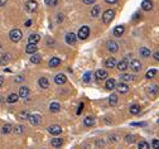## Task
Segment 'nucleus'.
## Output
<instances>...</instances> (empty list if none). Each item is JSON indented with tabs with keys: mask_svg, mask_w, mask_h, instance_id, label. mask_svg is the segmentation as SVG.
Returning a JSON list of instances; mask_svg holds the SVG:
<instances>
[{
	"mask_svg": "<svg viewBox=\"0 0 159 149\" xmlns=\"http://www.w3.org/2000/svg\"><path fill=\"white\" fill-rule=\"evenodd\" d=\"M9 38H10L11 42L17 43L19 42L20 39L23 38V33L20 29H13V30H10V33H9Z\"/></svg>",
	"mask_w": 159,
	"mask_h": 149,
	"instance_id": "obj_1",
	"label": "nucleus"
},
{
	"mask_svg": "<svg viewBox=\"0 0 159 149\" xmlns=\"http://www.w3.org/2000/svg\"><path fill=\"white\" fill-rule=\"evenodd\" d=\"M114 17H115V11L114 9H107L104 13V15H102V22L105 23V24H110L111 23V20L114 19Z\"/></svg>",
	"mask_w": 159,
	"mask_h": 149,
	"instance_id": "obj_2",
	"label": "nucleus"
},
{
	"mask_svg": "<svg viewBox=\"0 0 159 149\" xmlns=\"http://www.w3.org/2000/svg\"><path fill=\"white\" fill-rule=\"evenodd\" d=\"M25 8H27V11L34 13V11H37V9H38V3L35 1V0H28V1L25 3Z\"/></svg>",
	"mask_w": 159,
	"mask_h": 149,
	"instance_id": "obj_3",
	"label": "nucleus"
},
{
	"mask_svg": "<svg viewBox=\"0 0 159 149\" xmlns=\"http://www.w3.org/2000/svg\"><path fill=\"white\" fill-rule=\"evenodd\" d=\"M88 36H90V28H88L87 25H83V27L80 28L78 34H77V37L80 39H86Z\"/></svg>",
	"mask_w": 159,
	"mask_h": 149,
	"instance_id": "obj_4",
	"label": "nucleus"
},
{
	"mask_svg": "<svg viewBox=\"0 0 159 149\" xmlns=\"http://www.w3.org/2000/svg\"><path fill=\"white\" fill-rule=\"evenodd\" d=\"M107 72L105 71V70H97L95 72V78L97 81H102V80H106L107 78Z\"/></svg>",
	"mask_w": 159,
	"mask_h": 149,
	"instance_id": "obj_5",
	"label": "nucleus"
},
{
	"mask_svg": "<svg viewBox=\"0 0 159 149\" xmlns=\"http://www.w3.org/2000/svg\"><path fill=\"white\" fill-rule=\"evenodd\" d=\"M129 66H130L131 71H134V72L141 71V63H140V61H138V60H132Z\"/></svg>",
	"mask_w": 159,
	"mask_h": 149,
	"instance_id": "obj_6",
	"label": "nucleus"
},
{
	"mask_svg": "<svg viewBox=\"0 0 159 149\" xmlns=\"http://www.w3.org/2000/svg\"><path fill=\"white\" fill-rule=\"evenodd\" d=\"M48 133L52 135H60L62 133V128L60 125H51V126H48Z\"/></svg>",
	"mask_w": 159,
	"mask_h": 149,
	"instance_id": "obj_7",
	"label": "nucleus"
},
{
	"mask_svg": "<svg viewBox=\"0 0 159 149\" xmlns=\"http://www.w3.org/2000/svg\"><path fill=\"white\" fill-rule=\"evenodd\" d=\"M106 48L110 52L115 53V52H117V49H119V44H117L116 42H114V40H109V42L106 43Z\"/></svg>",
	"mask_w": 159,
	"mask_h": 149,
	"instance_id": "obj_8",
	"label": "nucleus"
},
{
	"mask_svg": "<svg viewBox=\"0 0 159 149\" xmlns=\"http://www.w3.org/2000/svg\"><path fill=\"white\" fill-rule=\"evenodd\" d=\"M40 115L39 114H30V116H29V123H30L32 125H38L40 123Z\"/></svg>",
	"mask_w": 159,
	"mask_h": 149,
	"instance_id": "obj_9",
	"label": "nucleus"
},
{
	"mask_svg": "<svg viewBox=\"0 0 159 149\" xmlns=\"http://www.w3.org/2000/svg\"><path fill=\"white\" fill-rule=\"evenodd\" d=\"M159 92V86L158 85H152L150 87H148V95L150 97H155Z\"/></svg>",
	"mask_w": 159,
	"mask_h": 149,
	"instance_id": "obj_10",
	"label": "nucleus"
},
{
	"mask_svg": "<svg viewBox=\"0 0 159 149\" xmlns=\"http://www.w3.org/2000/svg\"><path fill=\"white\" fill-rule=\"evenodd\" d=\"M76 40H77V38H76V34L75 33H67L66 34V42H67V44H70V46H73L76 43Z\"/></svg>",
	"mask_w": 159,
	"mask_h": 149,
	"instance_id": "obj_11",
	"label": "nucleus"
},
{
	"mask_svg": "<svg viewBox=\"0 0 159 149\" xmlns=\"http://www.w3.org/2000/svg\"><path fill=\"white\" fill-rule=\"evenodd\" d=\"M54 82L57 85H63V83L67 82V77L63 74H58V75H56V77H54Z\"/></svg>",
	"mask_w": 159,
	"mask_h": 149,
	"instance_id": "obj_12",
	"label": "nucleus"
},
{
	"mask_svg": "<svg viewBox=\"0 0 159 149\" xmlns=\"http://www.w3.org/2000/svg\"><path fill=\"white\" fill-rule=\"evenodd\" d=\"M104 65L106 68H114L115 66H116V60H115L114 57H110V58H106Z\"/></svg>",
	"mask_w": 159,
	"mask_h": 149,
	"instance_id": "obj_13",
	"label": "nucleus"
},
{
	"mask_svg": "<svg viewBox=\"0 0 159 149\" xmlns=\"http://www.w3.org/2000/svg\"><path fill=\"white\" fill-rule=\"evenodd\" d=\"M116 67H117V70H119L120 72H124V71H126V70H128L129 63H128V61H126V60H123V61H120L119 63H116Z\"/></svg>",
	"mask_w": 159,
	"mask_h": 149,
	"instance_id": "obj_14",
	"label": "nucleus"
},
{
	"mask_svg": "<svg viewBox=\"0 0 159 149\" xmlns=\"http://www.w3.org/2000/svg\"><path fill=\"white\" fill-rule=\"evenodd\" d=\"M40 40V36L39 34H30L28 38V44H37L38 42Z\"/></svg>",
	"mask_w": 159,
	"mask_h": 149,
	"instance_id": "obj_15",
	"label": "nucleus"
},
{
	"mask_svg": "<svg viewBox=\"0 0 159 149\" xmlns=\"http://www.w3.org/2000/svg\"><path fill=\"white\" fill-rule=\"evenodd\" d=\"M29 89L28 87H25V86H23V87H20L19 89V97H22V99H27L29 96Z\"/></svg>",
	"mask_w": 159,
	"mask_h": 149,
	"instance_id": "obj_16",
	"label": "nucleus"
},
{
	"mask_svg": "<svg viewBox=\"0 0 159 149\" xmlns=\"http://www.w3.org/2000/svg\"><path fill=\"white\" fill-rule=\"evenodd\" d=\"M124 32H125V28H124V25H117V27L114 28V36L115 37H120L124 34Z\"/></svg>",
	"mask_w": 159,
	"mask_h": 149,
	"instance_id": "obj_17",
	"label": "nucleus"
},
{
	"mask_svg": "<svg viewBox=\"0 0 159 149\" xmlns=\"http://www.w3.org/2000/svg\"><path fill=\"white\" fill-rule=\"evenodd\" d=\"M141 8H143L145 11H149L153 9V3L150 1V0H144L143 3H141Z\"/></svg>",
	"mask_w": 159,
	"mask_h": 149,
	"instance_id": "obj_18",
	"label": "nucleus"
},
{
	"mask_svg": "<svg viewBox=\"0 0 159 149\" xmlns=\"http://www.w3.org/2000/svg\"><path fill=\"white\" fill-rule=\"evenodd\" d=\"M116 89H117V91H119L120 93H125V92L129 91V86L126 83H124V82H120L116 86Z\"/></svg>",
	"mask_w": 159,
	"mask_h": 149,
	"instance_id": "obj_19",
	"label": "nucleus"
},
{
	"mask_svg": "<svg viewBox=\"0 0 159 149\" xmlns=\"http://www.w3.org/2000/svg\"><path fill=\"white\" fill-rule=\"evenodd\" d=\"M37 51H38L37 44H28V46H27V48H25V52L28 54H34Z\"/></svg>",
	"mask_w": 159,
	"mask_h": 149,
	"instance_id": "obj_20",
	"label": "nucleus"
},
{
	"mask_svg": "<svg viewBox=\"0 0 159 149\" xmlns=\"http://www.w3.org/2000/svg\"><path fill=\"white\" fill-rule=\"evenodd\" d=\"M18 99H19V95H17V93H10V95L7 97V103L8 104H14L18 101Z\"/></svg>",
	"mask_w": 159,
	"mask_h": 149,
	"instance_id": "obj_21",
	"label": "nucleus"
},
{
	"mask_svg": "<svg viewBox=\"0 0 159 149\" xmlns=\"http://www.w3.org/2000/svg\"><path fill=\"white\" fill-rule=\"evenodd\" d=\"M38 83H39V86L42 87V89H48V87H49V81H48V78H46V77L39 78Z\"/></svg>",
	"mask_w": 159,
	"mask_h": 149,
	"instance_id": "obj_22",
	"label": "nucleus"
},
{
	"mask_svg": "<svg viewBox=\"0 0 159 149\" xmlns=\"http://www.w3.org/2000/svg\"><path fill=\"white\" fill-rule=\"evenodd\" d=\"M100 11H101V8H100V5H96V7H93L92 9H91V17H93V18H97V17H100Z\"/></svg>",
	"mask_w": 159,
	"mask_h": 149,
	"instance_id": "obj_23",
	"label": "nucleus"
},
{
	"mask_svg": "<svg viewBox=\"0 0 159 149\" xmlns=\"http://www.w3.org/2000/svg\"><path fill=\"white\" fill-rule=\"evenodd\" d=\"M10 61V54L9 53H5V54H3L1 57H0V66H4V65H7V63Z\"/></svg>",
	"mask_w": 159,
	"mask_h": 149,
	"instance_id": "obj_24",
	"label": "nucleus"
},
{
	"mask_svg": "<svg viewBox=\"0 0 159 149\" xmlns=\"http://www.w3.org/2000/svg\"><path fill=\"white\" fill-rule=\"evenodd\" d=\"M105 87H106V90H114L115 89V80L114 78H109V80H106Z\"/></svg>",
	"mask_w": 159,
	"mask_h": 149,
	"instance_id": "obj_25",
	"label": "nucleus"
},
{
	"mask_svg": "<svg viewBox=\"0 0 159 149\" xmlns=\"http://www.w3.org/2000/svg\"><path fill=\"white\" fill-rule=\"evenodd\" d=\"M60 109H61V106H60V103H52L51 105H49V110H51V113H58L60 111Z\"/></svg>",
	"mask_w": 159,
	"mask_h": 149,
	"instance_id": "obj_26",
	"label": "nucleus"
},
{
	"mask_svg": "<svg viewBox=\"0 0 159 149\" xmlns=\"http://www.w3.org/2000/svg\"><path fill=\"white\" fill-rule=\"evenodd\" d=\"M129 110H130V114H132V115H138L140 113V106L138 104H134V105H131Z\"/></svg>",
	"mask_w": 159,
	"mask_h": 149,
	"instance_id": "obj_27",
	"label": "nucleus"
},
{
	"mask_svg": "<svg viewBox=\"0 0 159 149\" xmlns=\"http://www.w3.org/2000/svg\"><path fill=\"white\" fill-rule=\"evenodd\" d=\"M62 144H63V139H61V138L52 139V145L54 148H60V147H62Z\"/></svg>",
	"mask_w": 159,
	"mask_h": 149,
	"instance_id": "obj_28",
	"label": "nucleus"
},
{
	"mask_svg": "<svg viewBox=\"0 0 159 149\" xmlns=\"http://www.w3.org/2000/svg\"><path fill=\"white\" fill-rule=\"evenodd\" d=\"M13 131V125L11 124H5L4 126L1 128V133L3 134H9V133H11Z\"/></svg>",
	"mask_w": 159,
	"mask_h": 149,
	"instance_id": "obj_29",
	"label": "nucleus"
},
{
	"mask_svg": "<svg viewBox=\"0 0 159 149\" xmlns=\"http://www.w3.org/2000/svg\"><path fill=\"white\" fill-rule=\"evenodd\" d=\"M60 63H61V60L60 58H57V57H53L51 58V61H49V67H57V66H60Z\"/></svg>",
	"mask_w": 159,
	"mask_h": 149,
	"instance_id": "obj_30",
	"label": "nucleus"
},
{
	"mask_svg": "<svg viewBox=\"0 0 159 149\" xmlns=\"http://www.w3.org/2000/svg\"><path fill=\"white\" fill-rule=\"evenodd\" d=\"M140 56L144 57V58L150 57V49H149V48H145V47L140 48Z\"/></svg>",
	"mask_w": 159,
	"mask_h": 149,
	"instance_id": "obj_31",
	"label": "nucleus"
},
{
	"mask_svg": "<svg viewBox=\"0 0 159 149\" xmlns=\"http://www.w3.org/2000/svg\"><path fill=\"white\" fill-rule=\"evenodd\" d=\"M83 123H85L86 126H93V125H95V119H93L92 116H87V118L83 120Z\"/></svg>",
	"mask_w": 159,
	"mask_h": 149,
	"instance_id": "obj_32",
	"label": "nucleus"
},
{
	"mask_svg": "<svg viewBox=\"0 0 159 149\" xmlns=\"http://www.w3.org/2000/svg\"><path fill=\"white\" fill-rule=\"evenodd\" d=\"M24 130H25V128H24V125H17V126H14V129H13V131L15 134H23L24 133Z\"/></svg>",
	"mask_w": 159,
	"mask_h": 149,
	"instance_id": "obj_33",
	"label": "nucleus"
},
{
	"mask_svg": "<svg viewBox=\"0 0 159 149\" xmlns=\"http://www.w3.org/2000/svg\"><path fill=\"white\" fill-rule=\"evenodd\" d=\"M109 104H110V106H115V105L117 104V95L113 93V95L109 97Z\"/></svg>",
	"mask_w": 159,
	"mask_h": 149,
	"instance_id": "obj_34",
	"label": "nucleus"
},
{
	"mask_svg": "<svg viewBox=\"0 0 159 149\" xmlns=\"http://www.w3.org/2000/svg\"><path fill=\"white\" fill-rule=\"evenodd\" d=\"M120 80L124 81V82H128V81L134 80V76H131V75H129V74H124V75L120 76Z\"/></svg>",
	"mask_w": 159,
	"mask_h": 149,
	"instance_id": "obj_35",
	"label": "nucleus"
},
{
	"mask_svg": "<svg viewBox=\"0 0 159 149\" xmlns=\"http://www.w3.org/2000/svg\"><path fill=\"white\" fill-rule=\"evenodd\" d=\"M29 116H30V114L28 111H22L19 113V115H18V119H20V120H28Z\"/></svg>",
	"mask_w": 159,
	"mask_h": 149,
	"instance_id": "obj_36",
	"label": "nucleus"
},
{
	"mask_svg": "<svg viewBox=\"0 0 159 149\" xmlns=\"http://www.w3.org/2000/svg\"><path fill=\"white\" fill-rule=\"evenodd\" d=\"M155 75H157V70L152 68V70H149V71L145 74V77H146V78H149V80H150V78H153Z\"/></svg>",
	"mask_w": 159,
	"mask_h": 149,
	"instance_id": "obj_37",
	"label": "nucleus"
},
{
	"mask_svg": "<svg viewBox=\"0 0 159 149\" xmlns=\"http://www.w3.org/2000/svg\"><path fill=\"white\" fill-rule=\"evenodd\" d=\"M138 148H139V149H149L148 142H145V140H141L139 144H138Z\"/></svg>",
	"mask_w": 159,
	"mask_h": 149,
	"instance_id": "obj_38",
	"label": "nucleus"
},
{
	"mask_svg": "<svg viewBox=\"0 0 159 149\" xmlns=\"http://www.w3.org/2000/svg\"><path fill=\"white\" fill-rule=\"evenodd\" d=\"M30 62L32 63H39L40 62V56H38V54H33V56L30 57Z\"/></svg>",
	"mask_w": 159,
	"mask_h": 149,
	"instance_id": "obj_39",
	"label": "nucleus"
},
{
	"mask_svg": "<svg viewBox=\"0 0 159 149\" xmlns=\"http://www.w3.org/2000/svg\"><path fill=\"white\" fill-rule=\"evenodd\" d=\"M125 142L129 143V144H131V143L135 142V136L134 135H130V134H128V135L125 136Z\"/></svg>",
	"mask_w": 159,
	"mask_h": 149,
	"instance_id": "obj_40",
	"label": "nucleus"
},
{
	"mask_svg": "<svg viewBox=\"0 0 159 149\" xmlns=\"http://www.w3.org/2000/svg\"><path fill=\"white\" fill-rule=\"evenodd\" d=\"M91 81V72H86V74L83 75V82H90Z\"/></svg>",
	"mask_w": 159,
	"mask_h": 149,
	"instance_id": "obj_41",
	"label": "nucleus"
},
{
	"mask_svg": "<svg viewBox=\"0 0 159 149\" xmlns=\"http://www.w3.org/2000/svg\"><path fill=\"white\" fill-rule=\"evenodd\" d=\"M46 4L49 5V7H56L58 4V1L57 0H46Z\"/></svg>",
	"mask_w": 159,
	"mask_h": 149,
	"instance_id": "obj_42",
	"label": "nucleus"
},
{
	"mask_svg": "<svg viewBox=\"0 0 159 149\" xmlns=\"http://www.w3.org/2000/svg\"><path fill=\"white\" fill-rule=\"evenodd\" d=\"M152 147L154 149H159V139H154L152 142Z\"/></svg>",
	"mask_w": 159,
	"mask_h": 149,
	"instance_id": "obj_43",
	"label": "nucleus"
},
{
	"mask_svg": "<svg viewBox=\"0 0 159 149\" xmlns=\"http://www.w3.org/2000/svg\"><path fill=\"white\" fill-rule=\"evenodd\" d=\"M117 139H119V136L117 135H111L110 138H109V140H110V143H116Z\"/></svg>",
	"mask_w": 159,
	"mask_h": 149,
	"instance_id": "obj_44",
	"label": "nucleus"
},
{
	"mask_svg": "<svg viewBox=\"0 0 159 149\" xmlns=\"http://www.w3.org/2000/svg\"><path fill=\"white\" fill-rule=\"evenodd\" d=\"M132 126H145L146 123H131Z\"/></svg>",
	"mask_w": 159,
	"mask_h": 149,
	"instance_id": "obj_45",
	"label": "nucleus"
},
{
	"mask_svg": "<svg viewBox=\"0 0 159 149\" xmlns=\"http://www.w3.org/2000/svg\"><path fill=\"white\" fill-rule=\"evenodd\" d=\"M82 110H83V103L80 104V106H78V109H77V115H80V114L82 113Z\"/></svg>",
	"mask_w": 159,
	"mask_h": 149,
	"instance_id": "obj_46",
	"label": "nucleus"
},
{
	"mask_svg": "<svg viewBox=\"0 0 159 149\" xmlns=\"http://www.w3.org/2000/svg\"><path fill=\"white\" fill-rule=\"evenodd\" d=\"M95 1H96V0H83V3L86 5H91V4H93Z\"/></svg>",
	"mask_w": 159,
	"mask_h": 149,
	"instance_id": "obj_47",
	"label": "nucleus"
},
{
	"mask_svg": "<svg viewBox=\"0 0 159 149\" xmlns=\"http://www.w3.org/2000/svg\"><path fill=\"white\" fill-rule=\"evenodd\" d=\"M24 81V78L22 77V76H18V77L15 78V82H23Z\"/></svg>",
	"mask_w": 159,
	"mask_h": 149,
	"instance_id": "obj_48",
	"label": "nucleus"
},
{
	"mask_svg": "<svg viewBox=\"0 0 159 149\" xmlns=\"http://www.w3.org/2000/svg\"><path fill=\"white\" fill-rule=\"evenodd\" d=\"M7 1H8V0H0V8L4 7V5L7 4Z\"/></svg>",
	"mask_w": 159,
	"mask_h": 149,
	"instance_id": "obj_49",
	"label": "nucleus"
},
{
	"mask_svg": "<svg viewBox=\"0 0 159 149\" xmlns=\"http://www.w3.org/2000/svg\"><path fill=\"white\" fill-rule=\"evenodd\" d=\"M154 58L157 61H159V51H157V52H154Z\"/></svg>",
	"mask_w": 159,
	"mask_h": 149,
	"instance_id": "obj_50",
	"label": "nucleus"
},
{
	"mask_svg": "<svg viewBox=\"0 0 159 149\" xmlns=\"http://www.w3.org/2000/svg\"><path fill=\"white\" fill-rule=\"evenodd\" d=\"M106 3H107V4H115V3L117 1V0H105Z\"/></svg>",
	"mask_w": 159,
	"mask_h": 149,
	"instance_id": "obj_51",
	"label": "nucleus"
},
{
	"mask_svg": "<svg viewBox=\"0 0 159 149\" xmlns=\"http://www.w3.org/2000/svg\"><path fill=\"white\" fill-rule=\"evenodd\" d=\"M30 25H32V20L30 19L27 20V22H25V27H30Z\"/></svg>",
	"mask_w": 159,
	"mask_h": 149,
	"instance_id": "obj_52",
	"label": "nucleus"
},
{
	"mask_svg": "<svg viewBox=\"0 0 159 149\" xmlns=\"http://www.w3.org/2000/svg\"><path fill=\"white\" fill-rule=\"evenodd\" d=\"M96 144L99 145V147H102V145H104V142H102V140H97Z\"/></svg>",
	"mask_w": 159,
	"mask_h": 149,
	"instance_id": "obj_53",
	"label": "nucleus"
},
{
	"mask_svg": "<svg viewBox=\"0 0 159 149\" xmlns=\"http://www.w3.org/2000/svg\"><path fill=\"white\" fill-rule=\"evenodd\" d=\"M3 83H4V77H1V76H0V87L3 86Z\"/></svg>",
	"mask_w": 159,
	"mask_h": 149,
	"instance_id": "obj_54",
	"label": "nucleus"
},
{
	"mask_svg": "<svg viewBox=\"0 0 159 149\" xmlns=\"http://www.w3.org/2000/svg\"><path fill=\"white\" fill-rule=\"evenodd\" d=\"M139 14H135V15H134V20H138V19H139Z\"/></svg>",
	"mask_w": 159,
	"mask_h": 149,
	"instance_id": "obj_55",
	"label": "nucleus"
}]
</instances>
